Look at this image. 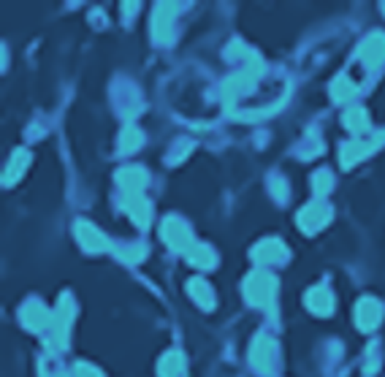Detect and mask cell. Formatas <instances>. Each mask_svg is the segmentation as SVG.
<instances>
[{
  "mask_svg": "<svg viewBox=\"0 0 385 377\" xmlns=\"http://www.w3.org/2000/svg\"><path fill=\"white\" fill-rule=\"evenodd\" d=\"M274 277L272 274H266V272H258V274H252L250 280H247V299L252 304H269L272 302V296H274Z\"/></svg>",
  "mask_w": 385,
  "mask_h": 377,
  "instance_id": "obj_1",
  "label": "cell"
},
{
  "mask_svg": "<svg viewBox=\"0 0 385 377\" xmlns=\"http://www.w3.org/2000/svg\"><path fill=\"white\" fill-rule=\"evenodd\" d=\"M185 375V361L179 353H169L163 361H160V377H182Z\"/></svg>",
  "mask_w": 385,
  "mask_h": 377,
  "instance_id": "obj_6",
  "label": "cell"
},
{
  "mask_svg": "<svg viewBox=\"0 0 385 377\" xmlns=\"http://www.w3.org/2000/svg\"><path fill=\"white\" fill-rule=\"evenodd\" d=\"M331 217V212H328V207H320V204H315V207H309L307 212H301L298 214V220H301V226L309 228V231H315L318 226H323L325 220Z\"/></svg>",
  "mask_w": 385,
  "mask_h": 377,
  "instance_id": "obj_5",
  "label": "cell"
},
{
  "mask_svg": "<svg viewBox=\"0 0 385 377\" xmlns=\"http://www.w3.org/2000/svg\"><path fill=\"white\" fill-rule=\"evenodd\" d=\"M255 258H263V261H282V258H285V250H282L279 241L269 239L255 250Z\"/></svg>",
  "mask_w": 385,
  "mask_h": 377,
  "instance_id": "obj_9",
  "label": "cell"
},
{
  "mask_svg": "<svg viewBox=\"0 0 385 377\" xmlns=\"http://www.w3.org/2000/svg\"><path fill=\"white\" fill-rule=\"evenodd\" d=\"M347 128H353V131H367V128H369V122H367V114H364V109L347 111Z\"/></svg>",
  "mask_w": 385,
  "mask_h": 377,
  "instance_id": "obj_12",
  "label": "cell"
},
{
  "mask_svg": "<svg viewBox=\"0 0 385 377\" xmlns=\"http://www.w3.org/2000/svg\"><path fill=\"white\" fill-rule=\"evenodd\" d=\"M199 253H190V261L196 263V266H201V269H209L212 263H215V256H212V250L209 247H196Z\"/></svg>",
  "mask_w": 385,
  "mask_h": 377,
  "instance_id": "obj_11",
  "label": "cell"
},
{
  "mask_svg": "<svg viewBox=\"0 0 385 377\" xmlns=\"http://www.w3.org/2000/svg\"><path fill=\"white\" fill-rule=\"evenodd\" d=\"M377 320H380V304L372 302V299H364L358 304V326L372 329V326H377Z\"/></svg>",
  "mask_w": 385,
  "mask_h": 377,
  "instance_id": "obj_4",
  "label": "cell"
},
{
  "mask_svg": "<svg viewBox=\"0 0 385 377\" xmlns=\"http://www.w3.org/2000/svg\"><path fill=\"white\" fill-rule=\"evenodd\" d=\"M79 239L84 241V247H90V250H104L106 247V239L93 226H84V223H79Z\"/></svg>",
  "mask_w": 385,
  "mask_h": 377,
  "instance_id": "obj_7",
  "label": "cell"
},
{
  "mask_svg": "<svg viewBox=\"0 0 385 377\" xmlns=\"http://www.w3.org/2000/svg\"><path fill=\"white\" fill-rule=\"evenodd\" d=\"M307 304H309V310H315V312H328V310H331V296L325 293L323 288H318V290L309 293Z\"/></svg>",
  "mask_w": 385,
  "mask_h": 377,
  "instance_id": "obj_10",
  "label": "cell"
},
{
  "mask_svg": "<svg viewBox=\"0 0 385 377\" xmlns=\"http://www.w3.org/2000/svg\"><path fill=\"white\" fill-rule=\"evenodd\" d=\"M190 290H193V296H196V299H199V302L203 304V307H212V296H209V288L203 285L201 280H193V283H190Z\"/></svg>",
  "mask_w": 385,
  "mask_h": 377,
  "instance_id": "obj_13",
  "label": "cell"
},
{
  "mask_svg": "<svg viewBox=\"0 0 385 377\" xmlns=\"http://www.w3.org/2000/svg\"><path fill=\"white\" fill-rule=\"evenodd\" d=\"M361 55H364V60L369 62V65H377V62L385 58V35H372L364 41L361 46Z\"/></svg>",
  "mask_w": 385,
  "mask_h": 377,
  "instance_id": "obj_3",
  "label": "cell"
},
{
  "mask_svg": "<svg viewBox=\"0 0 385 377\" xmlns=\"http://www.w3.org/2000/svg\"><path fill=\"white\" fill-rule=\"evenodd\" d=\"M22 320L28 329H41L44 323H49V315L38 307V304H30L28 310H22Z\"/></svg>",
  "mask_w": 385,
  "mask_h": 377,
  "instance_id": "obj_8",
  "label": "cell"
},
{
  "mask_svg": "<svg viewBox=\"0 0 385 377\" xmlns=\"http://www.w3.org/2000/svg\"><path fill=\"white\" fill-rule=\"evenodd\" d=\"M331 90H334V98H337V101H347V98L353 95V84H350V82H345V79H337Z\"/></svg>",
  "mask_w": 385,
  "mask_h": 377,
  "instance_id": "obj_14",
  "label": "cell"
},
{
  "mask_svg": "<svg viewBox=\"0 0 385 377\" xmlns=\"http://www.w3.org/2000/svg\"><path fill=\"white\" fill-rule=\"evenodd\" d=\"M163 236H166V241H169L171 247H177V250H185L190 247V231H187L177 217H171V220H166V226H163Z\"/></svg>",
  "mask_w": 385,
  "mask_h": 377,
  "instance_id": "obj_2",
  "label": "cell"
},
{
  "mask_svg": "<svg viewBox=\"0 0 385 377\" xmlns=\"http://www.w3.org/2000/svg\"><path fill=\"white\" fill-rule=\"evenodd\" d=\"M77 377H101V372H98L95 366H90V364H79Z\"/></svg>",
  "mask_w": 385,
  "mask_h": 377,
  "instance_id": "obj_15",
  "label": "cell"
}]
</instances>
